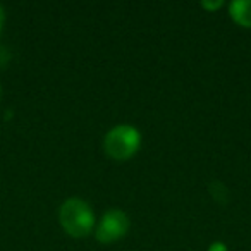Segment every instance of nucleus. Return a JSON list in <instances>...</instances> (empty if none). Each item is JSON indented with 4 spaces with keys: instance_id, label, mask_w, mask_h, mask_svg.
<instances>
[{
    "instance_id": "1",
    "label": "nucleus",
    "mask_w": 251,
    "mask_h": 251,
    "mask_svg": "<svg viewBox=\"0 0 251 251\" xmlns=\"http://www.w3.org/2000/svg\"><path fill=\"white\" fill-rule=\"evenodd\" d=\"M59 222L64 232L74 239H83L95 232L97 217L91 205L83 198L71 196L59 206Z\"/></svg>"
},
{
    "instance_id": "2",
    "label": "nucleus",
    "mask_w": 251,
    "mask_h": 251,
    "mask_svg": "<svg viewBox=\"0 0 251 251\" xmlns=\"http://www.w3.org/2000/svg\"><path fill=\"white\" fill-rule=\"evenodd\" d=\"M141 148V133L133 124H117L105 133L103 150L108 158L124 162L133 158Z\"/></svg>"
},
{
    "instance_id": "3",
    "label": "nucleus",
    "mask_w": 251,
    "mask_h": 251,
    "mask_svg": "<svg viewBox=\"0 0 251 251\" xmlns=\"http://www.w3.org/2000/svg\"><path fill=\"white\" fill-rule=\"evenodd\" d=\"M131 220L129 215L119 208H110L100 217L97 227H95V239L101 244H110L122 239L129 232Z\"/></svg>"
},
{
    "instance_id": "4",
    "label": "nucleus",
    "mask_w": 251,
    "mask_h": 251,
    "mask_svg": "<svg viewBox=\"0 0 251 251\" xmlns=\"http://www.w3.org/2000/svg\"><path fill=\"white\" fill-rule=\"evenodd\" d=\"M229 16L237 26L251 29V0H232L229 4Z\"/></svg>"
},
{
    "instance_id": "5",
    "label": "nucleus",
    "mask_w": 251,
    "mask_h": 251,
    "mask_svg": "<svg viewBox=\"0 0 251 251\" xmlns=\"http://www.w3.org/2000/svg\"><path fill=\"white\" fill-rule=\"evenodd\" d=\"M201 7L208 12H215V11H219L220 7H224V0H208V2L203 0Z\"/></svg>"
},
{
    "instance_id": "6",
    "label": "nucleus",
    "mask_w": 251,
    "mask_h": 251,
    "mask_svg": "<svg viewBox=\"0 0 251 251\" xmlns=\"http://www.w3.org/2000/svg\"><path fill=\"white\" fill-rule=\"evenodd\" d=\"M11 60V52L5 47H0V69H4Z\"/></svg>"
},
{
    "instance_id": "7",
    "label": "nucleus",
    "mask_w": 251,
    "mask_h": 251,
    "mask_svg": "<svg viewBox=\"0 0 251 251\" xmlns=\"http://www.w3.org/2000/svg\"><path fill=\"white\" fill-rule=\"evenodd\" d=\"M206 251H229V248H227V244L222 243V241H213Z\"/></svg>"
},
{
    "instance_id": "8",
    "label": "nucleus",
    "mask_w": 251,
    "mask_h": 251,
    "mask_svg": "<svg viewBox=\"0 0 251 251\" xmlns=\"http://www.w3.org/2000/svg\"><path fill=\"white\" fill-rule=\"evenodd\" d=\"M4 26H5V9L4 5L0 4V35L4 31Z\"/></svg>"
},
{
    "instance_id": "9",
    "label": "nucleus",
    "mask_w": 251,
    "mask_h": 251,
    "mask_svg": "<svg viewBox=\"0 0 251 251\" xmlns=\"http://www.w3.org/2000/svg\"><path fill=\"white\" fill-rule=\"evenodd\" d=\"M2 93H4V90H2V84H0V100H2Z\"/></svg>"
}]
</instances>
